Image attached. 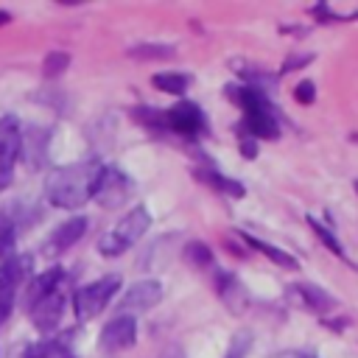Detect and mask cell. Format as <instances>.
<instances>
[{"label": "cell", "instance_id": "484cf974", "mask_svg": "<svg viewBox=\"0 0 358 358\" xmlns=\"http://www.w3.org/2000/svg\"><path fill=\"white\" fill-rule=\"evenodd\" d=\"M294 98H296L299 103H313V98H316V87H313V81H310V78L299 81L296 90H294Z\"/></svg>", "mask_w": 358, "mask_h": 358}, {"label": "cell", "instance_id": "6da1fadb", "mask_svg": "<svg viewBox=\"0 0 358 358\" xmlns=\"http://www.w3.org/2000/svg\"><path fill=\"white\" fill-rule=\"evenodd\" d=\"M103 171H106V165L101 159H81V162L62 165L48 173L45 196L53 207H62V210L84 207L90 199L98 196Z\"/></svg>", "mask_w": 358, "mask_h": 358}, {"label": "cell", "instance_id": "8fae6325", "mask_svg": "<svg viewBox=\"0 0 358 358\" xmlns=\"http://www.w3.org/2000/svg\"><path fill=\"white\" fill-rule=\"evenodd\" d=\"M131 193V179L126 173H120L117 168H106L103 171V182H101V190H98V201L103 207H117L123 199H129Z\"/></svg>", "mask_w": 358, "mask_h": 358}, {"label": "cell", "instance_id": "f546056e", "mask_svg": "<svg viewBox=\"0 0 358 358\" xmlns=\"http://www.w3.org/2000/svg\"><path fill=\"white\" fill-rule=\"evenodd\" d=\"M355 193H358V179H355Z\"/></svg>", "mask_w": 358, "mask_h": 358}, {"label": "cell", "instance_id": "8992f818", "mask_svg": "<svg viewBox=\"0 0 358 358\" xmlns=\"http://www.w3.org/2000/svg\"><path fill=\"white\" fill-rule=\"evenodd\" d=\"M162 117H165V123H168L176 134L190 137V140H193L199 131L207 129V123H204V112H201L196 103H190V101H179L176 106H171L168 112H162Z\"/></svg>", "mask_w": 358, "mask_h": 358}, {"label": "cell", "instance_id": "2e32d148", "mask_svg": "<svg viewBox=\"0 0 358 358\" xmlns=\"http://www.w3.org/2000/svg\"><path fill=\"white\" fill-rule=\"evenodd\" d=\"M218 294H221V299L227 302L229 310H235V313L243 310V305H246V291L241 288V282H238L235 277L218 274Z\"/></svg>", "mask_w": 358, "mask_h": 358}, {"label": "cell", "instance_id": "7c38bea8", "mask_svg": "<svg viewBox=\"0 0 358 358\" xmlns=\"http://www.w3.org/2000/svg\"><path fill=\"white\" fill-rule=\"evenodd\" d=\"M288 294H291L299 305H305V308H310V310H319V313L336 305V299H333L324 288L310 285V282H294V285L288 288Z\"/></svg>", "mask_w": 358, "mask_h": 358}, {"label": "cell", "instance_id": "30bf717a", "mask_svg": "<svg viewBox=\"0 0 358 358\" xmlns=\"http://www.w3.org/2000/svg\"><path fill=\"white\" fill-rule=\"evenodd\" d=\"M159 299H162V285L157 280H140V282H134V285H129L123 291L120 308H126V310H131V308L145 310V308H154Z\"/></svg>", "mask_w": 358, "mask_h": 358}, {"label": "cell", "instance_id": "4316f807", "mask_svg": "<svg viewBox=\"0 0 358 358\" xmlns=\"http://www.w3.org/2000/svg\"><path fill=\"white\" fill-rule=\"evenodd\" d=\"M271 358H310V355H308V352H299V350H285V352L271 355Z\"/></svg>", "mask_w": 358, "mask_h": 358}, {"label": "cell", "instance_id": "d4e9b609", "mask_svg": "<svg viewBox=\"0 0 358 358\" xmlns=\"http://www.w3.org/2000/svg\"><path fill=\"white\" fill-rule=\"evenodd\" d=\"M187 260H193V263H199V266H207V263L213 260V252H210L204 243H190V246H187Z\"/></svg>", "mask_w": 358, "mask_h": 358}, {"label": "cell", "instance_id": "5bb4252c", "mask_svg": "<svg viewBox=\"0 0 358 358\" xmlns=\"http://www.w3.org/2000/svg\"><path fill=\"white\" fill-rule=\"evenodd\" d=\"M232 101L243 109V115H255V112H268V109H274V106L268 103V98H266L260 90H255V87H235V90H232Z\"/></svg>", "mask_w": 358, "mask_h": 358}, {"label": "cell", "instance_id": "83f0119b", "mask_svg": "<svg viewBox=\"0 0 358 358\" xmlns=\"http://www.w3.org/2000/svg\"><path fill=\"white\" fill-rule=\"evenodd\" d=\"M11 20V14H6V11H0V25H6Z\"/></svg>", "mask_w": 358, "mask_h": 358}, {"label": "cell", "instance_id": "ffe728a7", "mask_svg": "<svg viewBox=\"0 0 358 358\" xmlns=\"http://www.w3.org/2000/svg\"><path fill=\"white\" fill-rule=\"evenodd\" d=\"M25 358H76V355H70L67 347L59 341H39L25 352Z\"/></svg>", "mask_w": 358, "mask_h": 358}, {"label": "cell", "instance_id": "e0dca14e", "mask_svg": "<svg viewBox=\"0 0 358 358\" xmlns=\"http://www.w3.org/2000/svg\"><path fill=\"white\" fill-rule=\"evenodd\" d=\"M151 84H154L159 92H168V95H185L190 78H187L185 73L173 70V73H157V76L151 78Z\"/></svg>", "mask_w": 358, "mask_h": 358}, {"label": "cell", "instance_id": "ba28073f", "mask_svg": "<svg viewBox=\"0 0 358 358\" xmlns=\"http://www.w3.org/2000/svg\"><path fill=\"white\" fill-rule=\"evenodd\" d=\"M28 266H31V257H17V260L8 263L6 268H0V324H3V319L11 313L14 291H17V285L22 282V277L28 274Z\"/></svg>", "mask_w": 358, "mask_h": 358}, {"label": "cell", "instance_id": "44dd1931", "mask_svg": "<svg viewBox=\"0 0 358 358\" xmlns=\"http://www.w3.org/2000/svg\"><path fill=\"white\" fill-rule=\"evenodd\" d=\"M14 260H17V235L11 227H6L0 229V268H6Z\"/></svg>", "mask_w": 358, "mask_h": 358}, {"label": "cell", "instance_id": "7a4b0ae2", "mask_svg": "<svg viewBox=\"0 0 358 358\" xmlns=\"http://www.w3.org/2000/svg\"><path fill=\"white\" fill-rule=\"evenodd\" d=\"M148 227H151V213H148L145 207H131L109 232L101 235L98 252L106 255V257H117V255H123L126 249H131V246L145 235Z\"/></svg>", "mask_w": 358, "mask_h": 358}, {"label": "cell", "instance_id": "9a60e30c", "mask_svg": "<svg viewBox=\"0 0 358 358\" xmlns=\"http://www.w3.org/2000/svg\"><path fill=\"white\" fill-rule=\"evenodd\" d=\"M64 280V268H59V266H50V268H45L42 274H36V280L31 282V302H36V299H42V296H48V294H53V291H59V282Z\"/></svg>", "mask_w": 358, "mask_h": 358}, {"label": "cell", "instance_id": "7402d4cb", "mask_svg": "<svg viewBox=\"0 0 358 358\" xmlns=\"http://www.w3.org/2000/svg\"><path fill=\"white\" fill-rule=\"evenodd\" d=\"M67 64H70V56H67L64 50H53V53L45 56V62H42V73H45L48 78H56V76H62V73L67 70Z\"/></svg>", "mask_w": 358, "mask_h": 358}, {"label": "cell", "instance_id": "603a6c76", "mask_svg": "<svg viewBox=\"0 0 358 358\" xmlns=\"http://www.w3.org/2000/svg\"><path fill=\"white\" fill-rule=\"evenodd\" d=\"M171 53H173L171 45H137L129 50V56L134 59H168Z\"/></svg>", "mask_w": 358, "mask_h": 358}, {"label": "cell", "instance_id": "cb8c5ba5", "mask_svg": "<svg viewBox=\"0 0 358 358\" xmlns=\"http://www.w3.org/2000/svg\"><path fill=\"white\" fill-rule=\"evenodd\" d=\"M199 176H201V173H199ZM204 179H207L210 185H215V187H221V190H227L229 196H243V187H241L238 182H232V179H224L221 173H207Z\"/></svg>", "mask_w": 358, "mask_h": 358}, {"label": "cell", "instance_id": "d6986e66", "mask_svg": "<svg viewBox=\"0 0 358 358\" xmlns=\"http://www.w3.org/2000/svg\"><path fill=\"white\" fill-rule=\"evenodd\" d=\"M308 224H310V229L316 232V238H319V241H322V243H324V246H327V249H330V252H333L336 257H341V260H347V252H344V246L338 243V238L333 235V229H330L327 224H322V221H316L313 215H308Z\"/></svg>", "mask_w": 358, "mask_h": 358}, {"label": "cell", "instance_id": "9c48e42d", "mask_svg": "<svg viewBox=\"0 0 358 358\" xmlns=\"http://www.w3.org/2000/svg\"><path fill=\"white\" fill-rule=\"evenodd\" d=\"M87 224H90V221H87L84 215H73V218H67V221L59 224L56 232L45 241V252H48V255H62V252H67L73 243H78V241L84 238Z\"/></svg>", "mask_w": 358, "mask_h": 358}, {"label": "cell", "instance_id": "3957f363", "mask_svg": "<svg viewBox=\"0 0 358 358\" xmlns=\"http://www.w3.org/2000/svg\"><path fill=\"white\" fill-rule=\"evenodd\" d=\"M117 291H120V277H117V274H106V277H101V280H95V282L78 288V291L73 294L76 319H78V322L95 319V316L112 302V296H117Z\"/></svg>", "mask_w": 358, "mask_h": 358}, {"label": "cell", "instance_id": "f1b7e54d", "mask_svg": "<svg viewBox=\"0 0 358 358\" xmlns=\"http://www.w3.org/2000/svg\"><path fill=\"white\" fill-rule=\"evenodd\" d=\"M241 355H243V350H238V352L232 350V355H229V358H241Z\"/></svg>", "mask_w": 358, "mask_h": 358}, {"label": "cell", "instance_id": "4fadbf2b", "mask_svg": "<svg viewBox=\"0 0 358 358\" xmlns=\"http://www.w3.org/2000/svg\"><path fill=\"white\" fill-rule=\"evenodd\" d=\"M243 129L249 131L252 140H274L280 134V123H277V112H255V115H243Z\"/></svg>", "mask_w": 358, "mask_h": 358}, {"label": "cell", "instance_id": "52a82bcc", "mask_svg": "<svg viewBox=\"0 0 358 358\" xmlns=\"http://www.w3.org/2000/svg\"><path fill=\"white\" fill-rule=\"evenodd\" d=\"M64 313V296L62 291H53L36 302H31V322L39 333H50L59 327V319Z\"/></svg>", "mask_w": 358, "mask_h": 358}, {"label": "cell", "instance_id": "5b68a950", "mask_svg": "<svg viewBox=\"0 0 358 358\" xmlns=\"http://www.w3.org/2000/svg\"><path fill=\"white\" fill-rule=\"evenodd\" d=\"M134 341H137V322H134V316H129V313H120V316L109 319V322L103 324L101 336H98V344H101V350H106V352L129 350V347H134Z\"/></svg>", "mask_w": 358, "mask_h": 358}, {"label": "cell", "instance_id": "ac0fdd59", "mask_svg": "<svg viewBox=\"0 0 358 358\" xmlns=\"http://www.w3.org/2000/svg\"><path fill=\"white\" fill-rule=\"evenodd\" d=\"M243 241H246L255 252H263L268 260H274V263H280V266H285V268H296V260H294L288 252H282V249H277V246H271V243H266V241H260V238H252V235H243Z\"/></svg>", "mask_w": 358, "mask_h": 358}, {"label": "cell", "instance_id": "277c9868", "mask_svg": "<svg viewBox=\"0 0 358 358\" xmlns=\"http://www.w3.org/2000/svg\"><path fill=\"white\" fill-rule=\"evenodd\" d=\"M22 154V137L17 129V120L3 117L0 120V190H6L11 185L14 176V165Z\"/></svg>", "mask_w": 358, "mask_h": 358}]
</instances>
